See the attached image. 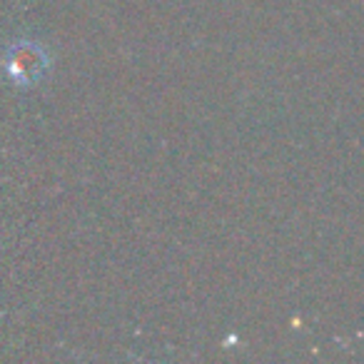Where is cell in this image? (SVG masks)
<instances>
[{
    "instance_id": "6da1fadb",
    "label": "cell",
    "mask_w": 364,
    "mask_h": 364,
    "mask_svg": "<svg viewBox=\"0 0 364 364\" xmlns=\"http://www.w3.org/2000/svg\"><path fill=\"white\" fill-rule=\"evenodd\" d=\"M6 70L18 85H33L36 80H41L43 70H46V55L33 43H18L8 50Z\"/></svg>"
}]
</instances>
